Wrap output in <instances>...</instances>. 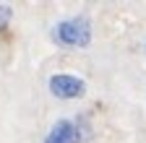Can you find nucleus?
Masks as SVG:
<instances>
[{
  "label": "nucleus",
  "mask_w": 146,
  "mask_h": 143,
  "mask_svg": "<svg viewBox=\"0 0 146 143\" xmlns=\"http://www.w3.org/2000/svg\"><path fill=\"white\" fill-rule=\"evenodd\" d=\"M50 39L60 49H86L91 47V39H94L91 18L86 13H76V16L55 21L50 29Z\"/></svg>",
  "instance_id": "f257e3e1"
},
{
  "label": "nucleus",
  "mask_w": 146,
  "mask_h": 143,
  "mask_svg": "<svg viewBox=\"0 0 146 143\" xmlns=\"http://www.w3.org/2000/svg\"><path fill=\"white\" fill-rule=\"evenodd\" d=\"M94 135L91 120L84 112H76L73 117H60L50 125L42 143H84Z\"/></svg>",
  "instance_id": "f03ea898"
},
{
  "label": "nucleus",
  "mask_w": 146,
  "mask_h": 143,
  "mask_svg": "<svg viewBox=\"0 0 146 143\" xmlns=\"http://www.w3.org/2000/svg\"><path fill=\"white\" fill-rule=\"evenodd\" d=\"M47 91L60 99V101H76V99H84L89 86L81 76L76 73H52L47 78Z\"/></svg>",
  "instance_id": "7ed1b4c3"
},
{
  "label": "nucleus",
  "mask_w": 146,
  "mask_h": 143,
  "mask_svg": "<svg viewBox=\"0 0 146 143\" xmlns=\"http://www.w3.org/2000/svg\"><path fill=\"white\" fill-rule=\"evenodd\" d=\"M11 18H13V5L0 3V31H5V26L11 24Z\"/></svg>",
  "instance_id": "20e7f679"
},
{
  "label": "nucleus",
  "mask_w": 146,
  "mask_h": 143,
  "mask_svg": "<svg viewBox=\"0 0 146 143\" xmlns=\"http://www.w3.org/2000/svg\"><path fill=\"white\" fill-rule=\"evenodd\" d=\"M143 52H146V42H143Z\"/></svg>",
  "instance_id": "39448f33"
}]
</instances>
